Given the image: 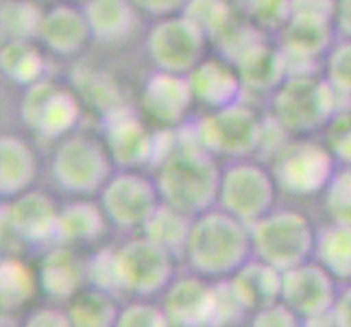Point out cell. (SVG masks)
<instances>
[{"mask_svg":"<svg viewBox=\"0 0 351 327\" xmlns=\"http://www.w3.org/2000/svg\"><path fill=\"white\" fill-rule=\"evenodd\" d=\"M223 164L192 140L186 127L171 131L160 162L153 168L162 201L197 216L219 201Z\"/></svg>","mask_w":351,"mask_h":327,"instance_id":"6da1fadb","label":"cell"},{"mask_svg":"<svg viewBox=\"0 0 351 327\" xmlns=\"http://www.w3.org/2000/svg\"><path fill=\"white\" fill-rule=\"evenodd\" d=\"M253 258L251 225L219 205L195 216L184 260L192 273L208 280H227Z\"/></svg>","mask_w":351,"mask_h":327,"instance_id":"7a4b0ae2","label":"cell"},{"mask_svg":"<svg viewBox=\"0 0 351 327\" xmlns=\"http://www.w3.org/2000/svg\"><path fill=\"white\" fill-rule=\"evenodd\" d=\"M266 114L290 136H321L334 116L349 107L321 72H295L266 99Z\"/></svg>","mask_w":351,"mask_h":327,"instance_id":"3957f363","label":"cell"},{"mask_svg":"<svg viewBox=\"0 0 351 327\" xmlns=\"http://www.w3.org/2000/svg\"><path fill=\"white\" fill-rule=\"evenodd\" d=\"M116 171L118 168L101 133L79 129L55 144L51 179L59 195L68 199H96Z\"/></svg>","mask_w":351,"mask_h":327,"instance_id":"277c9868","label":"cell"},{"mask_svg":"<svg viewBox=\"0 0 351 327\" xmlns=\"http://www.w3.org/2000/svg\"><path fill=\"white\" fill-rule=\"evenodd\" d=\"M264 116L245 99L221 109H199L186 125L192 140L221 162L256 157Z\"/></svg>","mask_w":351,"mask_h":327,"instance_id":"5b68a950","label":"cell"},{"mask_svg":"<svg viewBox=\"0 0 351 327\" xmlns=\"http://www.w3.org/2000/svg\"><path fill=\"white\" fill-rule=\"evenodd\" d=\"M317 232L312 218L297 208H273L266 216L251 225L253 256L288 271L314 258Z\"/></svg>","mask_w":351,"mask_h":327,"instance_id":"8992f818","label":"cell"},{"mask_svg":"<svg viewBox=\"0 0 351 327\" xmlns=\"http://www.w3.org/2000/svg\"><path fill=\"white\" fill-rule=\"evenodd\" d=\"M269 166L280 195L290 199H321L341 164L323 138L299 136L290 138Z\"/></svg>","mask_w":351,"mask_h":327,"instance_id":"52a82bcc","label":"cell"},{"mask_svg":"<svg viewBox=\"0 0 351 327\" xmlns=\"http://www.w3.org/2000/svg\"><path fill=\"white\" fill-rule=\"evenodd\" d=\"M86 105L72 86L51 77L24 88L20 101V120L40 142L57 144L81 129Z\"/></svg>","mask_w":351,"mask_h":327,"instance_id":"ba28073f","label":"cell"},{"mask_svg":"<svg viewBox=\"0 0 351 327\" xmlns=\"http://www.w3.org/2000/svg\"><path fill=\"white\" fill-rule=\"evenodd\" d=\"M280 188L273 177L271 166L258 157H245L223 164L219 201L216 205L240 218L242 223L253 225L262 216L277 208Z\"/></svg>","mask_w":351,"mask_h":327,"instance_id":"9c48e42d","label":"cell"},{"mask_svg":"<svg viewBox=\"0 0 351 327\" xmlns=\"http://www.w3.org/2000/svg\"><path fill=\"white\" fill-rule=\"evenodd\" d=\"M177 258L149 236L131 234L116 247V266L125 299H160L177 277Z\"/></svg>","mask_w":351,"mask_h":327,"instance_id":"30bf717a","label":"cell"},{"mask_svg":"<svg viewBox=\"0 0 351 327\" xmlns=\"http://www.w3.org/2000/svg\"><path fill=\"white\" fill-rule=\"evenodd\" d=\"M144 51L155 70L190 75L212 51V42L190 18L177 14L151 20L144 33Z\"/></svg>","mask_w":351,"mask_h":327,"instance_id":"8fae6325","label":"cell"},{"mask_svg":"<svg viewBox=\"0 0 351 327\" xmlns=\"http://www.w3.org/2000/svg\"><path fill=\"white\" fill-rule=\"evenodd\" d=\"M166 129H157L140 109L125 107L103 118L101 136L112 153L116 168L123 171H151L164 153Z\"/></svg>","mask_w":351,"mask_h":327,"instance_id":"7c38bea8","label":"cell"},{"mask_svg":"<svg viewBox=\"0 0 351 327\" xmlns=\"http://www.w3.org/2000/svg\"><path fill=\"white\" fill-rule=\"evenodd\" d=\"M110 216L114 229L125 234H140L149 218L162 205L160 188L149 171H118L96 197Z\"/></svg>","mask_w":351,"mask_h":327,"instance_id":"4fadbf2b","label":"cell"},{"mask_svg":"<svg viewBox=\"0 0 351 327\" xmlns=\"http://www.w3.org/2000/svg\"><path fill=\"white\" fill-rule=\"evenodd\" d=\"M343 284L317 260L282 273V301L293 310L301 325H314L336 310Z\"/></svg>","mask_w":351,"mask_h":327,"instance_id":"5bb4252c","label":"cell"},{"mask_svg":"<svg viewBox=\"0 0 351 327\" xmlns=\"http://www.w3.org/2000/svg\"><path fill=\"white\" fill-rule=\"evenodd\" d=\"M59 214L62 203L51 192L31 188L16 199L3 201V232L24 247L46 251L57 245Z\"/></svg>","mask_w":351,"mask_h":327,"instance_id":"9a60e30c","label":"cell"},{"mask_svg":"<svg viewBox=\"0 0 351 327\" xmlns=\"http://www.w3.org/2000/svg\"><path fill=\"white\" fill-rule=\"evenodd\" d=\"M138 107L157 129L186 127L199 109L188 75H173L155 68L142 81Z\"/></svg>","mask_w":351,"mask_h":327,"instance_id":"2e32d148","label":"cell"},{"mask_svg":"<svg viewBox=\"0 0 351 327\" xmlns=\"http://www.w3.org/2000/svg\"><path fill=\"white\" fill-rule=\"evenodd\" d=\"M288 64V75L295 72H321L325 55L336 42L332 20L293 16L286 27L275 35Z\"/></svg>","mask_w":351,"mask_h":327,"instance_id":"e0dca14e","label":"cell"},{"mask_svg":"<svg viewBox=\"0 0 351 327\" xmlns=\"http://www.w3.org/2000/svg\"><path fill=\"white\" fill-rule=\"evenodd\" d=\"M38 42L48 55L57 59H77L94 44L90 22L81 3L75 0H55L48 5L42 18Z\"/></svg>","mask_w":351,"mask_h":327,"instance_id":"ac0fdd59","label":"cell"},{"mask_svg":"<svg viewBox=\"0 0 351 327\" xmlns=\"http://www.w3.org/2000/svg\"><path fill=\"white\" fill-rule=\"evenodd\" d=\"M171 325H216V282L199 273H184L168 284L160 297Z\"/></svg>","mask_w":351,"mask_h":327,"instance_id":"d6986e66","label":"cell"},{"mask_svg":"<svg viewBox=\"0 0 351 327\" xmlns=\"http://www.w3.org/2000/svg\"><path fill=\"white\" fill-rule=\"evenodd\" d=\"M188 81L199 109H221L247 99L238 68L214 48L190 72Z\"/></svg>","mask_w":351,"mask_h":327,"instance_id":"ffe728a7","label":"cell"},{"mask_svg":"<svg viewBox=\"0 0 351 327\" xmlns=\"http://www.w3.org/2000/svg\"><path fill=\"white\" fill-rule=\"evenodd\" d=\"M42 295L53 304L66 306L81 288L88 286V258L66 245H53L42 251L38 262Z\"/></svg>","mask_w":351,"mask_h":327,"instance_id":"44dd1931","label":"cell"},{"mask_svg":"<svg viewBox=\"0 0 351 327\" xmlns=\"http://www.w3.org/2000/svg\"><path fill=\"white\" fill-rule=\"evenodd\" d=\"M112 221L105 214L99 199L79 197L62 203L59 214V232L57 245L83 249H99L112 234Z\"/></svg>","mask_w":351,"mask_h":327,"instance_id":"7402d4cb","label":"cell"},{"mask_svg":"<svg viewBox=\"0 0 351 327\" xmlns=\"http://www.w3.org/2000/svg\"><path fill=\"white\" fill-rule=\"evenodd\" d=\"M94 44L105 48L125 46L136 40L144 29L142 11L133 5V0H83Z\"/></svg>","mask_w":351,"mask_h":327,"instance_id":"603a6c76","label":"cell"},{"mask_svg":"<svg viewBox=\"0 0 351 327\" xmlns=\"http://www.w3.org/2000/svg\"><path fill=\"white\" fill-rule=\"evenodd\" d=\"M40 175V155L33 142L5 133L0 138V197L3 201L16 199L35 186Z\"/></svg>","mask_w":351,"mask_h":327,"instance_id":"cb8c5ba5","label":"cell"},{"mask_svg":"<svg viewBox=\"0 0 351 327\" xmlns=\"http://www.w3.org/2000/svg\"><path fill=\"white\" fill-rule=\"evenodd\" d=\"M234 66L238 68L242 81H245L247 96L269 99L288 77L286 57L282 53V48L277 46L275 35L256 44L249 53L242 55Z\"/></svg>","mask_w":351,"mask_h":327,"instance_id":"d4e9b609","label":"cell"},{"mask_svg":"<svg viewBox=\"0 0 351 327\" xmlns=\"http://www.w3.org/2000/svg\"><path fill=\"white\" fill-rule=\"evenodd\" d=\"M229 280L249 314H256L258 310L282 299V271H277L275 266L262 262L256 256Z\"/></svg>","mask_w":351,"mask_h":327,"instance_id":"484cf974","label":"cell"},{"mask_svg":"<svg viewBox=\"0 0 351 327\" xmlns=\"http://www.w3.org/2000/svg\"><path fill=\"white\" fill-rule=\"evenodd\" d=\"M0 68L14 86L29 88L48 77V53L38 40L3 42Z\"/></svg>","mask_w":351,"mask_h":327,"instance_id":"4316f807","label":"cell"},{"mask_svg":"<svg viewBox=\"0 0 351 327\" xmlns=\"http://www.w3.org/2000/svg\"><path fill=\"white\" fill-rule=\"evenodd\" d=\"M42 293L38 266H31L18 256H7L0 264V299L3 314H16Z\"/></svg>","mask_w":351,"mask_h":327,"instance_id":"83f0119b","label":"cell"},{"mask_svg":"<svg viewBox=\"0 0 351 327\" xmlns=\"http://www.w3.org/2000/svg\"><path fill=\"white\" fill-rule=\"evenodd\" d=\"M123 301L110 290L86 286L68 301L66 310L75 327H114L118 325Z\"/></svg>","mask_w":351,"mask_h":327,"instance_id":"f1b7e54d","label":"cell"},{"mask_svg":"<svg viewBox=\"0 0 351 327\" xmlns=\"http://www.w3.org/2000/svg\"><path fill=\"white\" fill-rule=\"evenodd\" d=\"M314 260L343 286H351V225L328 221L317 232Z\"/></svg>","mask_w":351,"mask_h":327,"instance_id":"f546056e","label":"cell"},{"mask_svg":"<svg viewBox=\"0 0 351 327\" xmlns=\"http://www.w3.org/2000/svg\"><path fill=\"white\" fill-rule=\"evenodd\" d=\"M72 75H75L72 88L81 96L83 105H92L99 112L101 120L127 107V101L107 72L94 68H77V72H72Z\"/></svg>","mask_w":351,"mask_h":327,"instance_id":"4dcf8cb0","label":"cell"},{"mask_svg":"<svg viewBox=\"0 0 351 327\" xmlns=\"http://www.w3.org/2000/svg\"><path fill=\"white\" fill-rule=\"evenodd\" d=\"M192 221H195V216H188L186 212H181L162 201L157 212L149 218V223L144 225L142 234L149 236L155 242H160L162 247L171 249L175 256L184 258Z\"/></svg>","mask_w":351,"mask_h":327,"instance_id":"1f68e13d","label":"cell"},{"mask_svg":"<svg viewBox=\"0 0 351 327\" xmlns=\"http://www.w3.org/2000/svg\"><path fill=\"white\" fill-rule=\"evenodd\" d=\"M46 7L42 0H3L0 33L3 42L38 40Z\"/></svg>","mask_w":351,"mask_h":327,"instance_id":"d6a6232c","label":"cell"},{"mask_svg":"<svg viewBox=\"0 0 351 327\" xmlns=\"http://www.w3.org/2000/svg\"><path fill=\"white\" fill-rule=\"evenodd\" d=\"M214 42L240 18V11L234 0H188L186 9L181 11Z\"/></svg>","mask_w":351,"mask_h":327,"instance_id":"836d02e7","label":"cell"},{"mask_svg":"<svg viewBox=\"0 0 351 327\" xmlns=\"http://www.w3.org/2000/svg\"><path fill=\"white\" fill-rule=\"evenodd\" d=\"M240 16L253 20L269 31L271 35H277L293 18V0H234Z\"/></svg>","mask_w":351,"mask_h":327,"instance_id":"e575fe53","label":"cell"},{"mask_svg":"<svg viewBox=\"0 0 351 327\" xmlns=\"http://www.w3.org/2000/svg\"><path fill=\"white\" fill-rule=\"evenodd\" d=\"M321 208L328 221L351 225V166H338L321 195Z\"/></svg>","mask_w":351,"mask_h":327,"instance_id":"d590c367","label":"cell"},{"mask_svg":"<svg viewBox=\"0 0 351 327\" xmlns=\"http://www.w3.org/2000/svg\"><path fill=\"white\" fill-rule=\"evenodd\" d=\"M321 75L328 79L345 105L351 107V40L336 38L330 53L325 55Z\"/></svg>","mask_w":351,"mask_h":327,"instance_id":"8d00e7d4","label":"cell"},{"mask_svg":"<svg viewBox=\"0 0 351 327\" xmlns=\"http://www.w3.org/2000/svg\"><path fill=\"white\" fill-rule=\"evenodd\" d=\"M88 286H96L125 299L116 266V247H99L88 258Z\"/></svg>","mask_w":351,"mask_h":327,"instance_id":"74e56055","label":"cell"},{"mask_svg":"<svg viewBox=\"0 0 351 327\" xmlns=\"http://www.w3.org/2000/svg\"><path fill=\"white\" fill-rule=\"evenodd\" d=\"M171 325L160 299H127L123 301L118 327H166Z\"/></svg>","mask_w":351,"mask_h":327,"instance_id":"f35d334b","label":"cell"},{"mask_svg":"<svg viewBox=\"0 0 351 327\" xmlns=\"http://www.w3.org/2000/svg\"><path fill=\"white\" fill-rule=\"evenodd\" d=\"M321 138L328 142L336 162L341 166H351V107L341 109L332 123L325 127Z\"/></svg>","mask_w":351,"mask_h":327,"instance_id":"ab89813d","label":"cell"},{"mask_svg":"<svg viewBox=\"0 0 351 327\" xmlns=\"http://www.w3.org/2000/svg\"><path fill=\"white\" fill-rule=\"evenodd\" d=\"M249 325H253V327H297V325H301V321L297 314L280 299V301H275V304L258 310L256 314H251Z\"/></svg>","mask_w":351,"mask_h":327,"instance_id":"60d3db41","label":"cell"},{"mask_svg":"<svg viewBox=\"0 0 351 327\" xmlns=\"http://www.w3.org/2000/svg\"><path fill=\"white\" fill-rule=\"evenodd\" d=\"M24 325H29V327H40V325L68 327V325H72V321H70V314H68L66 306H62V304L57 306V304H53V301H51V306H42L38 310L29 312Z\"/></svg>","mask_w":351,"mask_h":327,"instance_id":"b9f144b4","label":"cell"},{"mask_svg":"<svg viewBox=\"0 0 351 327\" xmlns=\"http://www.w3.org/2000/svg\"><path fill=\"white\" fill-rule=\"evenodd\" d=\"M147 20H160L166 16H177L186 9L188 0H133Z\"/></svg>","mask_w":351,"mask_h":327,"instance_id":"7bdbcfd3","label":"cell"},{"mask_svg":"<svg viewBox=\"0 0 351 327\" xmlns=\"http://www.w3.org/2000/svg\"><path fill=\"white\" fill-rule=\"evenodd\" d=\"M334 31L336 38L351 40V0H334Z\"/></svg>","mask_w":351,"mask_h":327,"instance_id":"ee69618b","label":"cell"},{"mask_svg":"<svg viewBox=\"0 0 351 327\" xmlns=\"http://www.w3.org/2000/svg\"><path fill=\"white\" fill-rule=\"evenodd\" d=\"M336 314L341 325L351 327V286H343L341 299H338V304H336Z\"/></svg>","mask_w":351,"mask_h":327,"instance_id":"f6af8a7d","label":"cell"},{"mask_svg":"<svg viewBox=\"0 0 351 327\" xmlns=\"http://www.w3.org/2000/svg\"><path fill=\"white\" fill-rule=\"evenodd\" d=\"M75 3H83V0H75Z\"/></svg>","mask_w":351,"mask_h":327,"instance_id":"bcb514c9","label":"cell"}]
</instances>
